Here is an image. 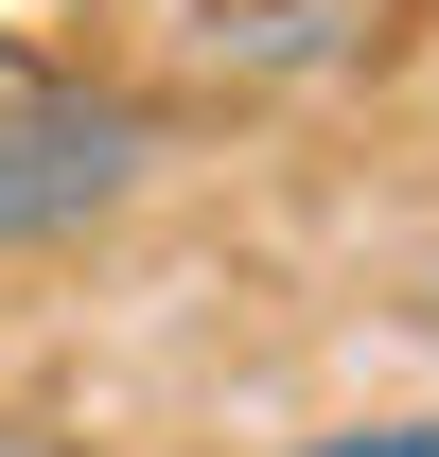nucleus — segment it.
<instances>
[{"label": "nucleus", "mask_w": 439, "mask_h": 457, "mask_svg": "<svg viewBox=\"0 0 439 457\" xmlns=\"http://www.w3.org/2000/svg\"><path fill=\"white\" fill-rule=\"evenodd\" d=\"M159 176V106L123 88H0V246H70Z\"/></svg>", "instance_id": "obj_1"}, {"label": "nucleus", "mask_w": 439, "mask_h": 457, "mask_svg": "<svg viewBox=\"0 0 439 457\" xmlns=\"http://www.w3.org/2000/svg\"><path fill=\"white\" fill-rule=\"evenodd\" d=\"M299 457H439V422H334V440H299Z\"/></svg>", "instance_id": "obj_2"}, {"label": "nucleus", "mask_w": 439, "mask_h": 457, "mask_svg": "<svg viewBox=\"0 0 439 457\" xmlns=\"http://www.w3.org/2000/svg\"><path fill=\"white\" fill-rule=\"evenodd\" d=\"M0 457H88V440H70V422H18V404H0Z\"/></svg>", "instance_id": "obj_3"}]
</instances>
